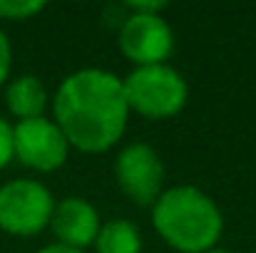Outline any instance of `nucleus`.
I'll list each match as a JSON object with an SVG mask.
<instances>
[{
	"label": "nucleus",
	"mask_w": 256,
	"mask_h": 253,
	"mask_svg": "<svg viewBox=\"0 0 256 253\" xmlns=\"http://www.w3.org/2000/svg\"><path fill=\"white\" fill-rule=\"evenodd\" d=\"M55 199L35 179H15L0 186V229L12 236H35L50 226Z\"/></svg>",
	"instance_id": "20e7f679"
},
{
	"label": "nucleus",
	"mask_w": 256,
	"mask_h": 253,
	"mask_svg": "<svg viewBox=\"0 0 256 253\" xmlns=\"http://www.w3.org/2000/svg\"><path fill=\"white\" fill-rule=\"evenodd\" d=\"M124 5L130 7V12H154V15H160L167 7V2H162V0H152V2H134V0H130Z\"/></svg>",
	"instance_id": "4468645a"
},
{
	"label": "nucleus",
	"mask_w": 256,
	"mask_h": 253,
	"mask_svg": "<svg viewBox=\"0 0 256 253\" xmlns=\"http://www.w3.org/2000/svg\"><path fill=\"white\" fill-rule=\"evenodd\" d=\"M12 157H15V152H12V127L0 117V169L8 167Z\"/></svg>",
	"instance_id": "f8f14e48"
},
{
	"label": "nucleus",
	"mask_w": 256,
	"mask_h": 253,
	"mask_svg": "<svg viewBox=\"0 0 256 253\" xmlns=\"http://www.w3.org/2000/svg\"><path fill=\"white\" fill-rule=\"evenodd\" d=\"M94 253H142V234L127 219H110L100 226Z\"/></svg>",
	"instance_id": "9d476101"
},
{
	"label": "nucleus",
	"mask_w": 256,
	"mask_h": 253,
	"mask_svg": "<svg viewBox=\"0 0 256 253\" xmlns=\"http://www.w3.org/2000/svg\"><path fill=\"white\" fill-rule=\"evenodd\" d=\"M114 179L134 204L152 206L164 191V162L154 147L132 142L114 159Z\"/></svg>",
	"instance_id": "39448f33"
},
{
	"label": "nucleus",
	"mask_w": 256,
	"mask_h": 253,
	"mask_svg": "<svg viewBox=\"0 0 256 253\" xmlns=\"http://www.w3.org/2000/svg\"><path fill=\"white\" fill-rule=\"evenodd\" d=\"M12 152L25 167L35 171H55L68 162L70 142L55 119L38 117L12 127Z\"/></svg>",
	"instance_id": "423d86ee"
},
{
	"label": "nucleus",
	"mask_w": 256,
	"mask_h": 253,
	"mask_svg": "<svg viewBox=\"0 0 256 253\" xmlns=\"http://www.w3.org/2000/svg\"><path fill=\"white\" fill-rule=\"evenodd\" d=\"M52 112L70 147L87 154L112 149L122 139L130 119L122 80L100 67L68 75L55 92Z\"/></svg>",
	"instance_id": "f257e3e1"
},
{
	"label": "nucleus",
	"mask_w": 256,
	"mask_h": 253,
	"mask_svg": "<svg viewBox=\"0 0 256 253\" xmlns=\"http://www.w3.org/2000/svg\"><path fill=\"white\" fill-rule=\"evenodd\" d=\"M100 214L97 209L80 196H68L62 201L55 204L52 219H50V229L58 239V244L85 251L87 246L94 244L97 234H100Z\"/></svg>",
	"instance_id": "6e6552de"
},
{
	"label": "nucleus",
	"mask_w": 256,
	"mask_h": 253,
	"mask_svg": "<svg viewBox=\"0 0 256 253\" xmlns=\"http://www.w3.org/2000/svg\"><path fill=\"white\" fill-rule=\"evenodd\" d=\"M152 224L160 239L179 253L212 251L224 231V216L214 199L189 184L162 191L152 204Z\"/></svg>",
	"instance_id": "f03ea898"
},
{
	"label": "nucleus",
	"mask_w": 256,
	"mask_h": 253,
	"mask_svg": "<svg viewBox=\"0 0 256 253\" xmlns=\"http://www.w3.org/2000/svg\"><path fill=\"white\" fill-rule=\"evenodd\" d=\"M45 10L42 0H0V17L2 20H28Z\"/></svg>",
	"instance_id": "9b49d317"
},
{
	"label": "nucleus",
	"mask_w": 256,
	"mask_h": 253,
	"mask_svg": "<svg viewBox=\"0 0 256 253\" xmlns=\"http://www.w3.org/2000/svg\"><path fill=\"white\" fill-rule=\"evenodd\" d=\"M120 50L137 67L164 65L174 50V32L162 15L130 12L120 27Z\"/></svg>",
	"instance_id": "0eeeda50"
},
{
	"label": "nucleus",
	"mask_w": 256,
	"mask_h": 253,
	"mask_svg": "<svg viewBox=\"0 0 256 253\" xmlns=\"http://www.w3.org/2000/svg\"><path fill=\"white\" fill-rule=\"evenodd\" d=\"M38 253H85V251H78V249H70V246H62V244H50V246H45V249H40Z\"/></svg>",
	"instance_id": "2eb2a0df"
},
{
	"label": "nucleus",
	"mask_w": 256,
	"mask_h": 253,
	"mask_svg": "<svg viewBox=\"0 0 256 253\" xmlns=\"http://www.w3.org/2000/svg\"><path fill=\"white\" fill-rule=\"evenodd\" d=\"M10 62H12V50H10V42H8L5 32L0 30V84L10 75Z\"/></svg>",
	"instance_id": "ddd939ff"
},
{
	"label": "nucleus",
	"mask_w": 256,
	"mask_h": 253,
	"mask_svg": "<svg viewBox=\"0 0 256 253\" xmlns=\"http://www.w3.org/2000/svg\"><path fill=\"white\" fill-rule=\"evenodd\" d=\"M5 104L10 109L12 117H18V122L25 119H38L42 117L45 107H48V92L45 84L40 82L35 75H20L5 89Z\"/></svg>",
	"instance_id": "1a4fd4ad"
},
{
	"label": "nucleus",
	"mask_w": 256,
	"mask_h": 253,
	"mask_svg": "<svg viewBox=\"0 0 256 253\" xmlns=\"http://www.w3.org/2000/svg\"><path fill=\"white\" fill-rule=\"evenodd\" d=\"M122 89L130 104V112H137L147 119H170L179 114L189 99V84L179 70L164 65L134 67L124 80Z\"/></svg>",
	"instance_id": "7ed1b4c3"
},
{
	"label": "nucleus",
	"mask_w": 256,
	"mask_h": 253,
	"mask_svg": "<svg viewBox=\"0 0 256 253\" xmlns=\"http://www.w3.org/2000/svg\"><path fill=\"white\" fill-rule=\"evenodd\" d=\"M206 253H234V251H226V249H212V251H206Z\"/></svg>",
	"instance_id": "dca6fc26"
}]
</instances>
